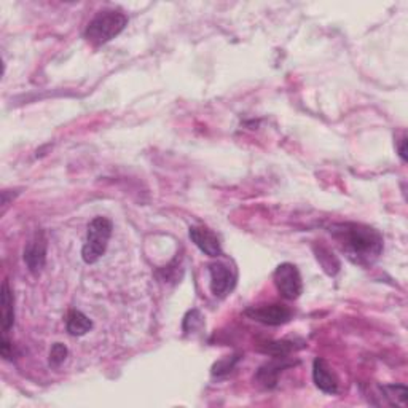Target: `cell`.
Segmentation results:
<instances>
[{
	"mask_svg": "<svg viewBox=\"0 0 408 408\" xmlns=\"http://www.w3.org/2000/svg\"><path fill=\"white\" fill-rule=\"evenodd\" d=\"M330 233L343 247L354 262L372 263L383 252V236L362 224H338L333 225Z\"/></svg>",
	"mask_w": 408,
	"mask_h": 408,
	"instance_id": "cell-1",
	"label": "cell"
},
{
	"mask_svg": "<svg viewBox=\"0 0 408 408\" xmlns=\"http://www.w3.org/2000/svg\"><path fill=\"white\" fill-rule=\"evenodd\" d=\"M128 24V18L118 10H104L91 19L86 26L85 38L93 45H103L115 38Z\"/></svg>",
	"mask_w": 408,
	"mask_h": 408,
	"instance_id": "cell-2",
	"label": "cell"
},
{
	"mask_svg": "<svg viewBox=\"0 0 408 408\" xmlns=\"http://www.w3.org/2000/svg\"><path fill=\"white\" fill-rule=\"evenodd\" d=\"M112 222L105 217H96L88 225L86 241L82 249V257L85 263H96L104 256L112 236Z\"/></svg>",
	"mask_w": 408,
	"mask_h": 408,
	"instance_id": "cell-3",
	"label": "cell"
},
{
	"mask_svg": "<svg viewBox=\"0 0 408 408\" xmlns=\"http://www.w3.org/2000/svg\"><path fill=\"white\" fill-rule=\"evenodd\" d=\"M273 278L278 292L284 298L295 300L300 297L303 284H302V276H300V271L295 265L292 263L279 265L276 271H274Z\"/></svg>",
	"mask_w": 408,
	"mask_h": 408,
	"instance_id": "cell-4",
	"label": "cell"
},
{
	"mask_svg": "<svg viewBox=\"0 0 408 408\" xmlns=\"http://www.w3.org/2000/svg\"><path fill=\"white\" fill-rule=\"evenodd\" d=\"M246 316L252 320L262 323L266 325H281L289 323L292 318V311L284 305H262V306H252L246 310Z\"/></svg>",
	"mask_w": 408,
	"mask_h": 408,
	"instance_id": "cell-5",
	"label": "cell"
},
{
	"mask_svg": "<svg viewBox=\"0 0 408 408\" xmlns=\"http://www.w3.org/2000/svg\"><path fill=\"white\" fill-rule=\"evenodd\" d=\"M24 262L28 265L31 273L38 274L43 270L46 262V238L43 231H37L26 246L24 249Z\"/></svg>",
	"mask_w": 408,
	"mask_h": 408,
	"instance_id": "cell-6",
	"label": "cell"
},
{
	"mask_svg": "<svg viewBox=\"0 0 408 408\" xmlns=\"http://www.w3.org/2000/svg\"><path fill=\"white\" fill-rule=\"evenodd\" d=\"M211 274V291L216 297H224L229 293L233 286H235V274L225 263H211L209 265Z\"/></svg>",
	"mask_w": 408,
	"mask_h": 408,
	"instance_id": "cell-7",
	"label": "cell"
},
{
	"mask_svg": "<svg viewBox=\"0 0 408 408\" xmlns=\"http://www.w3.org/2000/svg\"><path fill=\"white\" fill-rule=\"evenodd\" d=\"M190 238L193 243L202 252L209 257H219L222 256V247H220L219 238L214 235L211 230L204 229V226H192L190 229Z\"/></svg>",
	"mask_w": 408,
	"mask_h": 408,
	"instance_id": "cell-8",
	"label": "cell"
},
{
	"mask_svg": "<svg viewBox=\"0 0 408 408\" xmlns=\"http://www.w3.org/2000/svg\"><path fill=\"white\" fill-rule=\"evenodd\" d=\"M313 380L320 391L325 394H337L338 380L330 370L329 364L324 359H314L313 362Z\"/></svg>",
	"mask_w": 408,
	"mask_h": 408,
	"instance_id": "cell-9",
	"label": "cell"
},
{
	"mask_svg": "<svg viewBox=\"0 0 408 408\" xmlns=\"http://www.w3.org/2000/svg\"><path fill=\"white\" fill-rule=\"evenodd\" d=\"M286 359L287 357H273V360H270V362H266L265 365L260 367L256 375V380L265 387L276 386L279 373L284 369H287V367L293 365V362H289V360H286Z\"/></svg>",
	"mask_w": 408,
	"mask_h": 408,
	"instance_id": "cell-10",
	"label": "cell"
},
{
	"mask_svg": "<svg viewBox=\"0 0 408 408\" xmlns=\"http://www.w3.org/2000/svg\"><path fill=\"white\" fill-rule=\"evenodd\" d=\"M0 305H2V332L6 333L15 324V298H13V293L10 291L9 281H4L2 284Z\"/></svg>",
	"mask_w": 408,
	"mask_h": 408,
	"instance_id": "cell-11",
	"label": "cell"
},
{
	"mask_svg": "<svg viewBox=\"0 0 408 408\" xmlns=\"http://www.w3.org/2000/svg\"><path fill=\"white\" fill-rule=\"evenodd\" d=\"M66 327H68V332L70 333V335L82 337L93 329V323H91V319L82 311L72 310L68 314V319H66Z\"/></svg>",
	"mask_w": 408,
	"mask_h": 408,
	"instance_id": "cell-12",
	"label": "cell"
},
{
	"mask_svg": "<svg viewBox=\"0 0 408 408\" xmlns=\"http://www.w3.org/2000/svg\"><path fill=\"white\" fill-rule=\"evenodd\" d=\"M295 350L292 341H273V343H266L265 347H262V351L270 354L273 357H286Z\"/></svg>",
	"mask_w": 408,
	"mask_h": 408,
	"instance_id": "cell-13",
	"label": "cell"
},
{
	"mask_svg": "<svg viewBox=\"0 0 408 408\" xmlns=\"http://www.w3.org/2000/svg\"><path fill=\"white\" fill-rule=\"evenodd\" d=\"M383 392L387 399H391V405L405 407L407 402V387L405 386H385Z\"/></svg>",
	"mask_w": 408,
	"mask_h": 408,
	"instance_id": "cell-14",
	"label": "cell"
},
{
	"mask_svg": "<svg viewBox=\"0 0 408 408\" xmlns=\"http://www.w3.org/2000/svg\"><path fill=\"white\" fill-rule=\"evenodd\" d=\"M68 347H66L63 343H55L51 346V351H50V365L51 367H59L61 365L66 359H68Z\"/></svg>",
	"mask_w": 408,
	"mask_h": 408,
	"instance_id": "cell-15",
	"label": "cell"
},
{
	"mask_svg": "<svg viewBox=\"0 0 408 408\" xmlns=\"http://www.w3.org/2000/svg\"><path fill=\"white\" fill-rule=\"evenodd\" d=\"M236 360L238 357H226L224 360H220V362H217L216 365L212 367V375H217V377H220V375H225V373H229L231 372L233 369V365L236 364Z\"/></svg>",
	"mask_w": 408,
	"mask_h": 408,
	"instance_id": "cell-16",
	"label": "cell"
},
{
	"mask_svg": "<svg viewBox=\"0 0 408 408\" xmlns=\"http://www.w3.org/2000/svg\"><path fill=\"white\" fill-rule=\"evenodd\" d=\"M197 324H202V314H199L197 310L189 311L185 319H184V330L190 332L197 327Z\"/></svg>",
	"mask_w": 408,
	"mask_h": 408,
	"instance_id": "cell-17",
	"label": "cell"
},
{
	"mask_svg": "<svg viewBox=\"0 0 408 408\" xmlns=\"http://www.w3.org/2000/svg\"><path fill=\"white\" fill-rule=\"evenodd\" d=\"M0 352H2V357L10 360L13 357V345L10 343V340L6 338V333H4L2 345H0Z\"/></svg>",
	"mask_w": 408,
	"mask_h": 408,
	"instance_id": "cell-18",
	"label": "cell"
},
{
	"mask_svg": "<svg viewBox=\"0 0 408 408\" xmlns=\"http://www.w3.org/2000/svg\"><path fill=\"white\" fill-rule=\"evenodd\" d=\"M399 155H400V158H402V162H407V137L405 136L400 139Z\"/></svg>",
	"mask_w": 408,
	"mask_h": 408,
	"instance_id": "cell-19",
	"label": "cell"
}]
</instances>
